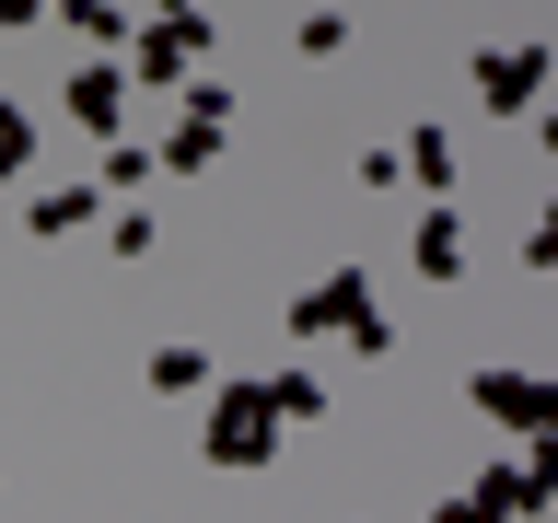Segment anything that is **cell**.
Listing matches in <instances>:
<instances>
[{
	"instance_id": "obj_1",
	"label": "cell",
	"mask_w": 558,
	"mask_h": 523,
	"mask_svg": "<svg viewBox=\"0 0 558 523\" xmlns=\"http://www.w3.org/2000/svg\"><path fill=\"white\" fill-rule=\"evenodd\" d=\"M279 326H291V338H349L361 361H384V349H396V326L373 314V279H361V268H326L314 291H291V314H279Z\"/></svg>"
},
{
	"instance_id": "obj_2",
	"label": "cell",
	"mask_w": 558,
	"mask_h": 523,
	"mask_svg": "<svg viewBox=\"0 0 558 523\" xmlns=\"http://www.w3.org/2000/svg\"><path fill=\"white\" fill-rule=\"evenodd\" d=\"M268 442H279V384L268 373L256 384H209V430H198L209 465H268Z\"/></svg>"
},
{
	"instance_id": "obj_3",
	"label": "cell",
	"mask_w": 558,
	"mask_h": 523,
	"mask_svg": "<svg viewBox=\"0 0 558 523\" xmlns=\"http://www.w3.org/2000/svg\"><path fill=\"white\" fill-rule=\"evenodd\" d=\"M558 82V47H535V35H523V47H477V59H465V94L488 105V117H535V94H547Z\"/></svg>"
},
{
	"instance_id": "obj_4",
	"label": "cell",
	"mask_w": 558,
	"mask_h": 523,
	"mask_svg": "<svg viewBox=\"0 0 558 523\" xmlns=\"http://www.w3.org/2000/svg\"><path fill=\"white\" fill-rule=\"evenodd\" d=\"M209 59V12H163L151 35H129V94H174Z\"/></svg>"
},
{
	"instance_id": "obj_5",
	"label": "cell",
	"mask_w": 558,
	"mask_h": 523,
	"mask_svg": "<svg viewBox=\"0 0 558 523\" xmlns=\"http://www.w3.org/2000/svg\"><path fill=\"white\" fill-rule=\"evenodd\" d=\"M500 430H535V442H558V373H477L465 384Z\"/></svg>"
},
{
	"instance_id": "obj_6",
	"label": "cell",
	"mask_w": 558,
	"mask_h": 523,
	"mask_svg": "<svg viewBox=\"0 0 558 523\" xmlns=\"http://www.w3.org/2000/svg\"><path fill=\"white\" fill-rule=\"evenodd\" d=\"M59 117H70V129H94V139H117V117H129V70H117V59H82L59 82Z\"/></svg>"
},
{
	"instance_id": "obj_7",
	"label": "cell",
	"mask_w": 558,
	"mask_h": 523,
	"mask_svg": "<svg viewBox=\"0 0 558 523\" xmlns=\"http://www.w3.org/2000/svg\"><path fill=\"white\" fill-rule=\"evenodd\" d=\"M430 523H523V477L512 465H477L453 500H430Z\"/></svg>"
},
{
	"instance_id": "obj_8",
	"label": "cell",
	"mask_w": 558,
	"mask_h": 523,
	"mask_svg": "<svg viewBox=\"0 0 558 523\" xmlns=\"http://www.w3.org/2000/svg\"><path fill=\"white\" fill-rule=\"evenodd\" d=\"M408 256H418V279H465V209L430 198V209H418V233H408Z\"/></svg>"
},
{
	"instance_id": "obj_9",
	"label": "cell",
	"mask_w": 558,
	"mask_h": 523,
	"mask_svg": "<svg viewBox=\"0 0 558 523\" xmlns=\"http://www.w3.org/2000/svg\"><path fill=\"white\" fill-rule=\"evenodd\" d=\"M105 209H117V198H105V186H47V198L24 209V233H35V244H70V233H94Z\"/></svg>"
},
{
	"instance_id": "obj_10",
	"label": "cell",
	"mask_w": 558,
	"mask_h": 523,
	"mask_svg": "<svg viewBox=\"0 0 558 523\" xmlns=\"http://www.w3.org/2000/svg\"><path fill=\"white\" fill-rule=\"evenodd\" d=\"M47 12H59V24L82 35L94 59H117V47H129V35H140V24H129V0H47Z\"/></svg>"
},
{
	"instance_id": "obj_11",
	"label": "cell",
	"mask_w": 558,
	"mask_h": 523,
	"mask_svg": "<svg viewBox=\"0 0 558 523\" xmlns=\"http://www.w3.org/2000/svg\"><path fill=\"white\" fill-rule=\"evenodd\" d=\"M209 384H221V361H209L198 338H174V349H151V396H174V408H186V396H209Z\"/></svg>"
},
{
	"instance_id": "obj_12",
	"label": "cell",
	"mask_w": 558,
	"mask_h": 523,
	"mask_svg": "<svg viewBox=\"0 0 558 523\" xmlns=\"http://www.w3.org/2000/svg\"><path fill=\"white\" fill-rule=\"evenodd\" d=\"M221 139H233V129H209V117H174V139L151 151V174H174V186H186V174L221 163Z\"/></svg>"
},
{
	"instance_id": "obj_13",
	"label": "cell",
	"mask_w": 558,
	"mask_h": 523,
	"mask_svg": "<svg viewBox=\"0 0 558 523\" xmlns=\"http://www.w3.org/2000/svg\"><path fill=\"white\" fill-rule=\"evenodd\" d=\"M453 174H465V163H453V129H418V139H408V186L453 198Z\"/></svg>"
},
{
	"instance_id": "obj_14",
	"label": "cell",
	"mask_w": 558,
	"mask_h": 523,
	"mask_svg": "<svg viewBox=\"0 0 558 523\" xmlns=\"http://www.w3.org/2000/svg\"><path fill=\"white\" fill-rule=\"evenodd\" d=\"M105 198H129V186H151V151H129V139H105V163H94Z\"/></svg>"
},
{
	"instance_id": "obj_15",
	"label": "cell",
	"mask_w": 558,
	"mask_h": 523,
	"mask_svg": "<svg viewBox=\"0 0 558 523\" xmlns=\"http://www.w3.org/2000/svg\"><path fill=\"white\" fill-rule=\"evenodd\" d=\"M186 117H209V129H233V82H209V70H186Z\"/></svg>"
},
{
	"instance_id": "obj_16",
	"label": "cell",
	"mask_w": 558,
	"mask_h": 523,
	"mask_svg": "<svg viewBox=\"0 0 558 523\" xmlns=\"http://www.w3.org/2000/svg\"><path fill=\"white\" fill-rule=\"evenodd\" d=\"M105 244H117V256L140 268V256H151V209H105Z\"/></svg>"
},
{
	"instance_id": "obj_17",
	"label": "cell",
	"mask_w": 558,
	"mask_h": 523,
	"mask_svg": "<svg viewBox=\"0 0 558 523\" xmlns=\"http://www.w3.org/2000/svg\"><path fill=\"white\" fill-rule=\"evenodd\" d=\"M35 163V117H24V105H0V174H24Z\"/></svg>"
},
{
	"instance_id": "obj_18",
	"label": "cell",
	"mask_w": 558,
	"mask_h": 523,
	"mask_svg": "<svg viewBox=\"0 0 558 523\" xmlns=\"http://www.w3.org/2000/svg\"><path fill=\"white\" fill-rule=\"evenodd\" d=\"M279 384V418H326V384H314V373H268Z\"/></svg>"
},
{
	"instance_id": "obj_19",
	"label": "cell",
	"mask_w": 558,
	"mask_h": 523,
	"mask_svg": "<svg viewBox=\"0 0 558 523\" xmlns=\"http://www.w3.org/2000/svg\"><path fill=\"white\" fill-rule=\"evenodd\" d=\"M349 47V12H303V59H338Z\"/></svg>"
},
{
	"instance_id": "obj_20",
	"label": "cell",
	"mask_w": 558,
	"mask_h": 523,
	"mask_svg": "<svg viewBox=\"0 0 558 523\" xmlns=\"http://www.w3.org/2000/svg\"><path fill=\"white\" fill-rule=\"evenodd\" d=\"M523 256H535V268H547V279H558V198H547V209H535V233H523Z\"/></svg>"
},
{
	"instance_id": "obj_21",
	"label": "cell",
	"mask_w": 558,
	"mask_h": 523,
	"mask_svg": "<svg viewBox=\"0 0 558 523\" xmlns=\"http://www.w3.org/2000/svg\"><path fill=\"white\" fill-rule=\"evenodd\" d=\"M35 12H47V0H0V35H24V24H35Z\"/></svg>"
},
{
	"instance_id": "obj_22",
	"label": "cell",
	"mask_w": 558,
	"mask_h": 523,
	"mask_svg": "<svg viewBox=\"0 0 558 523\" xmlns=\"http://www.w3.org/2000/svg\"><path fill=\"white\" fill-rule=\"evenodd\" d=\"M535 139H547V163H558V117H535Z\"/></svg>"
},
{
	"instance_id": "obj_23",
	"label": "cell",
	"mask_w": 558,
	"mask_h": 523,
	"mask_svg": "<svg viewBox=\"0 0 558 523\" xmlns=\"http://www.w3.org/2000/svg\"><path fill=\"white\" fill-rule=\"evenodd\" d=\"M163 12H198V0H163Z\"/></svg>"
}]
</instances>
